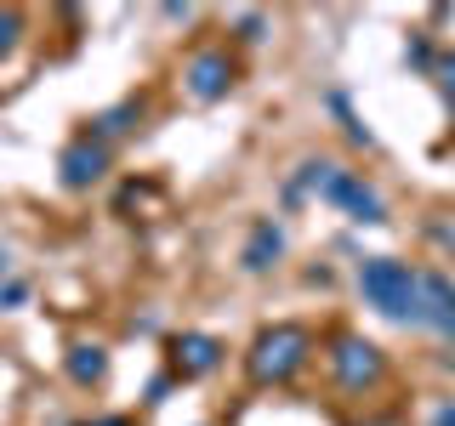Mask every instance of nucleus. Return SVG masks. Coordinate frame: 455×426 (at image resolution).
<instances>
[{"instance_id": "obj_1", "label": "nucleus", "mask_w": 455, "mask_h": 426, "mask_svg": "<svg viewBox=\"0 0 455 426\" xmlns=\"http://www.w3.org/2000/svg\"><path fill=\"white\" fill-rule=\"evenodd\" d=\"M353 290L370 312H381L387 324H404V330H427L421 312V267L398 262V256H359L353 262Z\"/></svg>"}, {"instance_id": "obj_2", "label": "nucleus", "mask_w": 455, "mask_h": 426, "mask_svg": "<svg viewBox=\"0 0 455 426\" xmlns=\"http://www.w3.org/2000/svg\"><path fill=\"white\" fill-rule=\"evenodd\" d=\"M313 359V330L307 324H267L245 347V375L251 387H291Z\"/></svg>"}, {"instance_id": "obj_3", "label": "nucleus", "mask_w": 455, "mask_h": 426, "mask_svg": "<svg viewBox=\"0 0 455 426\" xmlns=\"http://www.w3.org/2000/svg\"><path fill=\"white\" fill-rule=\"evenodd\" d=\"M324 364H331L336 387L347 392V398H370L381 381H387V352H381L376 341L353 335V330H336V335H331V352H324Z\"/></svg>"}, {"instance_id": "obj_4", "label": "nucleus", "mask_w": 455, "mask_h": 426, "mask_svg": "<svg viewBox=\"0 0 455 426\" xmlns=\"http://www.w3.org/2000/svg\"><path fill=\"white\" fill-rule=\"evenodd\" d=\"M319 205L341 210L353 227H387V199H381V188H376V182H364V170H347L341 160H336L331 177H324Z\"/></svg>"}, {"instance_id": "obj_5", "label": "nucleus", "mask_w": 455, "mask_h": 426, "mask_svg": "<svg viewBox=\"0 0 455 426\" xmlns=\"http://www.w3.org/2000/svg\"><path fill=\"white\" fill-rule=\"evenodd\" d=\"M234 85H239V57L228 51V46H199L188 63H182V91H188L199 108L228 103Z\"/></svg>"}, {"instance_id": "obj_6", "label": "nucleus", "mask_w": 455, "mask_h": 426, "mask_svg": "<svg viewBox=\"0 0 455 426\" xmlns=\"http://www.w3.org/2000/svg\"><path fill=\"white\" fill-rule=\"evenodd\" d=\"M222 359H228V347H222V335H211V330H177V335H165V375H177V387H182V381L217 375Z\"/></svg>"}, {"instance_id": "obj_7", "label": "nucleus", "mask_w": 455, "mask_h": 426, "mask_svg": "<svg viewBox=\"0 0 455 426\" xmlns=\"http://www.w3.org/2000/svg\"><path fill=\"white\" fill-rule=\"evenodd\" d=\"M108 170H114V148L97 142V137H85V131L57 148V188H68V193H92Z\"/></svg>"}, {"instance_id": "obj_8", "label": "nucleus", "mask_w": 455, "mask_h": 426, "mask_svg": "<svg viewBox=\"0 0 455 426\" xmlns=\"http://www.w3.org/2000/svg\"><path fill=\"white\" fill-rule=\"evenodd\" d=\"M284 250H291V233H284V222H279V217H251L245 245H239V273H251V279L274 273V267L284 262Z\"/></svg>"}, {"instance_id": "obj_9", "label": "nucleus", "mask_w": 455, "mask_h": 426, "mask_svg": "<svg viewBox=\"0 0 455 426\" xmlns=\"http://www.w3.org/2000/svg\"><path fill=\"white\" fill-rule=\"evenodd\" d=\"M331 170H336L331 154H307V160L279 182V210H284V217H296L302 205H319V188H324V177H331Z\"/></svg>"}, {"instance_id": "obj_10", "label": "nucleus", "mask_w": 455, "mask_h": 426, "mask_svg": "<svg viewBox=\"0 0 455 426\" xmlns=\"http://www.w3.org/2000/svg\"><path fill=\"white\" fill-rule=\"evenodd\" d=\"M142 120H148V97H120V103L97 108L92 120H85V137H97V142H108V148H114V142L137 137Z\"/></svg>"}, {"instance_id": "obj_11", "label": "nucleus", "mask_w": 455, "mask_h": 426, "mask_svg": "<svg viewBox=\"0 0 455 426\" xmlns=\"http://www.w3.org/2000/svg\"><path fill=\"white\" fill-rule=\"evenodd\" d=\"M421 312H427V330L444 335L455 324V273L444 267H421Z\"/></svg>"}, {"instance_id": "obj_12", "label": "nucleus", "mask_w": 455, "mask_h": 426, "mask_svg": "<svg viewBox=\"0 0 455 426\" xmlns=\"http://www.w3.org/2000/svg\"><path fill=\"white\" fill-rule=\"evenodd\" d=\"M108 369H114V359H108V347H103V341H75V347L63 352V375L75 381L80 392L103 387V381H108Z\"/></svg>"}, {"instance_id": "obj_13", "label": "nucleus", "mask_w": 455, "mask_h": 426, "mask_svg": "<svg viewBox=\"0 0 455 426\" xmlns=\"http://www.w3.org/2000/svg\"><path fill=\"white\" fill-rule=\"evenodd\" d=\"M319 108H324V114H331V120L341 125V137H347L353 148H376V142H381V137L364 125V114L353 108V91H347V85H331V91L319 97Z\"/></svg>"}, {"instance_id": "obj_14", "label": "nucleus", "mask_w": 455, "mask_h": 426, "mask_svg": "<svg viewBox=\"0 0 455 426\" xmlns=\"http://www.w3.org/2000/svg\"><path fill=\"white\" fill-rule=\"evenodd\" d=\"M23 35H28L23 6H0V63H12L23 51Z\"/></svg>"}, {"instance_id": "obj_15", "label": "nucleus", "mask_w": 455, "mask_h": 426, "mask_svg": "<svg viewBox=\"0 0 455 426\" xmlns=\"http://www.w3.org/2000/svg\"><path fill=\"white\" fill-rule=\"evenodd\" d=\"M433 63H438V46H433V35H421V28H416V35L404 40V68L427 80V75H433Z\"/></svg>"}, {"instance_id": "obj_16", "label": "nucleus", "mask_w": 455, "mask_h": 426, "mask_svg": "<svg viewBox=\"0 0 455 426\" xmlns=\"http://www.w3.org/2000/svg\"><path fill=\"white\" fill-rule=\"evenodd\" d=\"M438 85V97H444V108L455 114V46H438V63H433V75H427Z\"/></svg>"}, {"instance_id": "obj_17", "label": "nucleus", "mask_w": 455, "mask_h": 426, "mask_svg": "<svg viewBox=\"0 0 455 426\" xmlns=\"http://www.w3.org/2000/svg\"><path fill=\"white\" fill-rule=\"evenodd\" d=\"M267 35H274L267 12H239V18H234V40H239V46H262Z\"/></svg>"}, {"instance_id": "obj_18", "label": "nucleus", "mask_w": 455, "mask_h": 426, "mask_svg": "<svg viewBox=\"0 0 455 426\" xmlns=\"http://www.w3.org/2000/svg\"><path fill=\"white\" fill-rule=\"evenodd\" d=\"M28 296H35V279H23V273L0 279V312H23Z\"/></svg>"}, {"instance_id": "obj_19", "label": "nucleus", "mask_w": 455, "mask_h": 426, "mask_svg": "<svg viewBox=\"0 0 455 426\" xmlns=\"http://www.w3.org/2000/svg\"><path fill=\"white\" fill-rule=\"evenodd\" d=\"M171 392H177V375H165V369H160V375L142 387V409H165V404H171Z\"/></svg>"}, {"instance_id": "obj_20", "label": "nucleus", "mask_w": 455, "mask_h": 426, "mask_svg": "<svg viewBox=\"0 0 455 426\" xmlns=\"http://www.w3.org/2000/svg\"><path fill=\"white\" fill-rule=\"evenodd\" d=\"M421 233H427V239H433V245H438V250H444V262H455V222H444V217H433V222H427V227H421Z\"/></svg>"}, {"instance_id": "obj_21", "label": "nucleus", "mask_w": 455, "mask_h": 426, "mask_svg": "<svg viewBox=\"0 0 455 426\" xmlns=\"http://www.w3.org/2000/svg\"><path fill=\"white\" fill-rule=\"evenodd\" d=\"M427 426H455V398H433V409H427Z\"/></svg>"}, {"instance_id": "obj_22", "label": "nucleus", "mask_w": 455, "mask_h": 426, "mask_svg": "<svg viewBox=\"0 0 455 426\" xmlns=\"http://www.w3.org/2000/svg\"><path fill=\"white\" fill-rule=\"evenodd\" d=\"M75 426H137L132 415H92V421H75Z\"/></svg>"}, {"instance_id": "obj_23", "label": "nucleus", "mask_w": 455, "mask_h": 426, "mask_svg": "<svg viewBox=\"0 0 455 426\" xmlns=\"http://www.w3.org/2000/svg\"><path fill=\"white\" fill-rule=\"evenodd\" d=\"M0 279H12V245H0Z\"/></svg>"}, {"instance_id": "obj_24", "label": "nucleus", "mask_w": 455, "mask_h": 426, "mask_svg": "<svg viewBox=\"0 0 455 426\" xmlns=\"http://www.w3.org/2000/svg\"><path fill=\"white\" fill-rule=\"evenodd\" d=\"M444 341H450V347H455V324H450V330H444Z\"/></svg>"}, {"instance_id": "obj_25", "label": "nucleus", "mask_w": 455, "mask_h": 426, "mask_svg": "<svg viewBox=\"0 0 455 426\" xmlns=\"http://www.w3.org/2000/svg\"><path fill=\"white\" fill-rule=\"evenodd\" d=\"M370 426H398V421H370Z\"/></svg>"}]
</instances>
